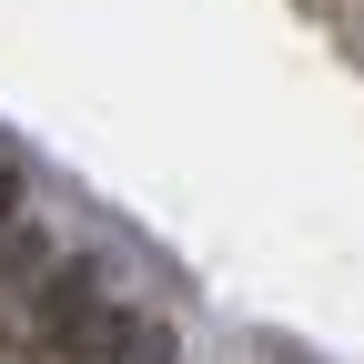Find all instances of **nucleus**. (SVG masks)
Wrapping results in <instances>:
<instances>
[{"mask_svg":"<svg viewBox=\"0 0 364 364\" xmlns=\"http://www.w3.org/2000/svg\"><path fill=\"white\" fill-rule=\"evenodd\" d=\"M132 334H142V304H102V314L71 334V354H61V364H122V354H132Z\"/></svg>","mask_w":364,"mask_h":364,"instance_id":"7ed1b4c3","label":"nucleus"},{"mask_svg":"<svg viewBox=\"0 0 364 364\" xmlns=\"http://www.w3.org/2000/svg\"><path fill=\"white\" fill-rule=\"evenodd\" d=\"M102 304H112V273L91 263V253H61L21 314H0V364H61V354H71V334H81Z\"/></svg>","mask_w":364,"mask_h":364,"instance_id":"f257e3e1","label":"nucleus"},{"mask_svg":"<svg viewBox=\"0 0 364 364\" xmlns=\"http://www.w3.org/2000/svg\"><path fill=\"white\" fill-rule=\"evenodd\" d=\"M61 263V243H51V223L41 213H21L11 223V243H0V314H21L31 294H41V273Z\"/></svg>","mask_w":364,"mask_h":364,"instance_id":"f03ea898","label":"nucleus"},{"mask_svg":"<svg viewBox=\"0 0 364 364\" xmlns=\"http://www.w3.org/2000/svg\"><path fill=\"white\" fill-rule=\"evenodd\" d=\"M122 364H182V334L162 324V314H142V334H132V354Z\"/></svg>","mask_w":364,"mask_h":364,"instance_id":"20e7f679","label":"nucleus"}]
</instances>
